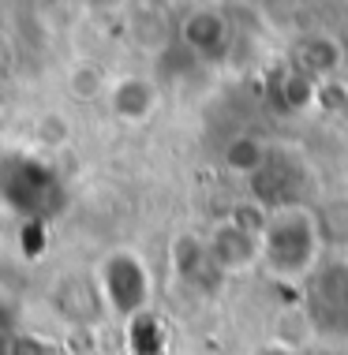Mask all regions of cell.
<instances>
[{"instance_id":"cell-2","label":"cell","mask_w":348,"mask_h":355,"mask_svg":"<svg viewBox=\"0 0 348 355\" xmlns=\"http://www.w3.org/2000/svg\"><path fill=\"white\" fill-rule=\"evenodd\" d=\"M311 314L322 329L348 333V266H330L318 273L311 292Z\"/></svg>"},{"instance_id":"cell-1","label":"cell","mask_w":348,"mask_h":355,"mask_svg":"<svg viewBox=\"0 0 348 355\" xmlns=\"http://www.w3.org/2000/svg\"><path fill=\"white\" fill-rule=\"evenodd\" d=\"M266 247H270V262L281 273H304L315 262L318 232L304 214H285L266 228Z\"/></svg>"}]
</instances>
